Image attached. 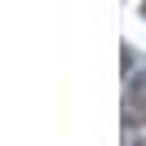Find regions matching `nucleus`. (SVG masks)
Wrapping results in <instances>:
<instances>
[{"label":"nucleus","instance_id":"f257e3e1","mask_svg":"<svg viewBox=\"0 0 146 146\" xmlns=\"http://www.w3.org/2000/svg\"><path fill=\"white\" fill-rule=\"evenodd\" d=\"M124 119L146 128V75H137V80L128 84V93H124Z\"/></svg>","mask_w":146,"mask_h":146},{"label":"nucleus","instance_id":"f03ea898","mask_svg":"<svg viewBox=\"0 0 146 146\" xmlns=\"http://www.w3.org/2000/svg\"><path fill=\"white\" fill-rule=\"evenodd\" d=\"M137 146H146V142H137Z\"/></svg>","mask_w":146,"mask_h":146},{"label":"nucleus","instance_id":"7ed1b4c3","mask_svg":"<svg viewBox=\"0 0 146 146\" xmlns=\"http://www.w3.org/2000/svg\"><path fill=\"white\" fill-rule=\"evenodd\" d=\"M142 13H146V9H142Z\"/></svg>","mask_w":146,"mask_h":146}]
</instances>
